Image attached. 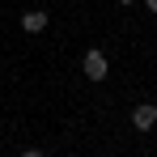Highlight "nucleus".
Listing matches in <instances>:
<instances>
[{"label": "nucleus", "instance_id": "obj_1", "mask_svg": "<svg viewBox=\"0 0 157 157\" xmlns=\"http://www.w3.org/2000/svg\"><path fill=\"white\" fill-rule=\"evenodd\" d=\"M81 72H85L89 81H106V72H110V59H106L98 47H89V51H85V59H81Z\"/></svg>", "mask_w": 157, "mask_h": 157}, {"label": "nucleus", "instance_id": "obj_2", "mask_svg": "<svg viewBox=\"0 0 157 157\" xmlns=\"http://www.w3.org/2000/svg\"><path fill=\"white\" fill-rule=\"evenodd\" d=\"M132 128H136V132L157 128V106H153V102H140L136 110H132Z\"/></svg>", "mask_w": 157, "mask_h": 157}, {"label": "nucleus", "instance_id": "obj_3", "mask_svg": "<svg viewBox=\"0 0 157 157\" xmlns=\"http://www.w3.org/2000/svg\"><path fill=\"white\" fill-rule=\"evenodd\" d=\"M21 30H26V34H43V30H47V13H43V9L21 13Z\"/></svg>", "mask_w": 157, "mask_h": 157}, {"label": "nucleus", "instance_id": "obj_4", "mask_svg": "<svg viewBox=\"0 0 157 157\" xmlns=\"http://www.w3.org/2000/svg\"><path fill=\"white\" fill-rule=\"evenodd\" d=\"M17 157H43V149H21Z\"/></svg>", "mask_w": 157, "mask_h": 157}, {"label": "nucleus", "instance_id": "obj_5", "mask_svg": "<svg viewBox=\"0 0 157 157\" xmlns=\"http://www.w3.org/2000/svg\"><path fill=\"white\" fill-rule=\"evenodd\" d=\"M144 9H149V13H157V0H144Z\"/></svg>", "mask_w": 157, "mask_h": 157}, {"label": "nucleus", "instance_id": "obj_6", "mask_svg": "<svg viewBox=\"0 0 157 157\" xmlns=\"http://www.w3.org/2000/svg\"><path fill=\"white\" fill-rule=\"evenodd\" d=\"M119 4H132V0H119Z\"/></svg>", "mask_w": 157, "mask_h": 157}]
</instances>
